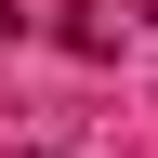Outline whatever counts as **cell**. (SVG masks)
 <instances>
[{
    "label": "cell",
    "mask_w": 158,
    "mask_h": 158,
    "mask_svg": "<svg viewBox=\"0 0 158 158\" xmlns=\"http://www.w3.org/2000/svg\"><path fill=\"white\" fill-rule=\"evenodd\" d=\"M27 158H53V145H27Z\"/></svg>",
    "instance_id": "cell-1"
}]
</instances>
